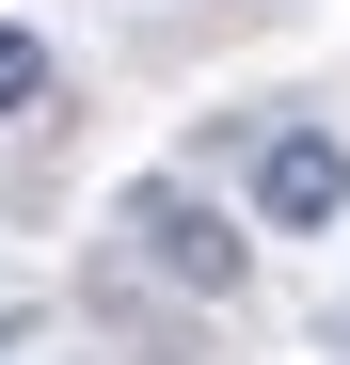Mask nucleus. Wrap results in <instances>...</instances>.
I'll list each match as a JSON object with an SVG mask.
<instances>
[{"mask_svg": "<svg viewBox=\"0 0 350 365\" xmlns=\"http://www.w3.org/2000/svg\"><path fill=\"white\" fill-rule=\"evenodd\" d=\"M128 238L159 255V286H191V302H239V286H255V238L223 222L191 175H128Z\"/></svg>", "mask_w": 350, "mask_h": 365, "instance_id": "nucleus-1", "label": "nucleus"}, {"mask_svg": "<svg viewBox=\"0 0 350 365\" xmlns=\"http://www.w3.org/2000/svg\"><path fill=\"white\" fill-rule=\"evenodd\" d=\"M48 96H64V64H48V32H16V16H0V128H32Z\"/></svg>", "mask_w": 350, "mask_h": 365, "instance_id": "nucleus-3", "label": "nucleus"}, {"mask_svg": "<svg viewBox=\"0 0 350 365\" xmlns=\"http://www.w3.org/2000/svg\"><path fill=\"white\" fill-rule=\"evenodd\" d=\"M255 222H271V238L350 222V128H334V111H286V128L255 143Z\"/></svg>", "mask_w": 350, "mask_h": 365, "instance_id": "nucleus-2", "label": "nucleus"}]
</instances>
